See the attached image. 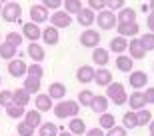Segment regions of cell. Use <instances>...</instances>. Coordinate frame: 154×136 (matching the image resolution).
Masks as SVG:
<instances>
[{"instance_id":"1","label":"cell","mask_w":154,"mask_h":136,"mask_svg":"<svg viewBox=\"0 0 154 136\" xmlns=\"http://www.w3.org/2000/svg\"><path fill=\"white\" fill-rule=\"evenodd\" d=\"M80 112V104L78 100H62L58 102L54 106V116L60 120H66V118H76Z\"/></svg>"},{"instance_id":"2","label":"cell","mask_w":154,"mask_h":136,"mask_svg":"<svg viewBox=\"0 0 154 136\" xmlns=\"http://www.w3.org/2000/svg\"><path fill=\"white\" fill-rule=\"evenodd\" d=\"M106 98H108L112 104L116 106H124L128 102V94H126V88L122 82H112V84L106 88Z\"/></svg>"},{"instance_id":"3","label":"cell","mask_w":154,"mask_h":136,"mask_svg":"<svg viewBox=\"0 0 154 136\" xmlns=\"http://www.w3.org/2000/svg\"><path fill=\"white\" fill-rule=\"evenodd\" d=\"M0 16H2V20H4V22H8V24H12V22H22V20H20V16H22V6L18 4V2H6Z\"/></svg>"},{"instance_id":"4","label":"cell","mask_w":154,"mask_h":136,"mask_svg":"<svg viewBox=\"0 0 154 136\" xmlns=\"http://www.w3.org/2000/svg\"><path fill=\"white\" fill-rule=\"evenodd\" d=\"M96 24L100 26V30H112L118 26V18H116L114 12L110 10H102L96 14Z\"/></svg>"},{"instance_id":"5","label":"cell","mask_w":154,"mask_h":136,"mask_svg":"<svg viewBox=\"0 0 154 136\" xmlns=\"http://www.w3.org/2000/svg\"><path fill=\"white\" fill-rule=\"evenodd\" d=\"M128 84L132 86V90H142L148 88V74L144 70H134L128 74Z\"/></svg>"},{"instance_id":"6","label":"cell","mask_w":154,"mask_h":136,"mask_svg":"<svg viewBox=\"0 0 154 136\" xmlns=\"http://www.w3.org/2000/svg\"><path fill=\"white\" fill-rule=\"evenodd\" d=\"M78 42L84 46V48H98V44H100V32L88 28V30H84V32L80 34Z\"/></svg>"},{"instance_id":"7","label":"cell","mask_w":154,"mask_h":136,"mask_svg":"<svg viewBox=\"0 0 154 136\" xmlns=\"http://www.w3.org/2000/svg\"><path fill=\"white\" fill-rule=\"evenodd\" d=\"M8 74L12 78H22V76H28V64L24 62V58H16L8 62Z\"/></svg>"},{"instance_id":"8","label":"cell","mask_w":154,"mask_h":136,"mask_svg":"<svg viewBox=\"0 0 154 136\" xmlns=\"http://www.w3.org/2000/svg\"><path fill=\"white\" fill-rule=\"evenodd\" d=\"M70 24H72V16H70L68 12L64 10H58L54 12V14H50V26H54V28H68Z\"/></svg>"},{"instance_id":"9","label":"cell","mask_w":154,"mask_h":136,"mask_svg":"<svg viewBox=\"0 0 154 136\" xmlns=\"http://www.w3.org/2000/svg\"><path fill=\"white\" fill-rule=\"evenodd\" d=\"M146 96H144V92L142 90H134L128 96V106H130V110L132 112H140V110H144L146 108Z\"/></svg>"},{"instance_id":"10","label":"cell","mask_w":154,"mask_h":136,"mask_svg":"<svg viewBox=\"0 0 154 136\" xmlns=\"http://www.w3.org/2000/svg\"><path fill=\"white\" fill-rule=\"evenodd\" d=\"M46 20H50V14H48V10H46L42 4H32L30 6V22L34 24H42L46 22Z\"/></svg>"},{"instance_id":"11","label":"cell","mask_w":154,"mask_h":136,"mask_svg":"<svg viewBox=\"0 0 154 136\" xmlns=\"http://www.w3.org/2000/svg\"><path fill=\"white\" fill-rule=\"evenodd\" d=\"M146 54H148V52L144 50V46H142V42H140V38L128 40V56H130L132 60H142Z\"/></svg>"},{"instance_id":"12","label":"cell","mask_w":154,"mask_h":136,"mask_svg":"<svg viewBox=\"0 0 154 136\" xmlns=\"http://www.w3.org/2000/svg\"><path fill=\"white\" fill-rule=\"evenodd\" d=\"M94 76H96V68L90 66V64H84L76 70V80L80 84H88V82H94Z\"/></svg>"},{"instance_id":"13","label":"cell","mask_w":154,"mask_h":136,"mask_svg":"<svg viewBox=\"0 0 154 136\" xmlns=\"http://www.w3.org/2000/svg\"><path fill=\"white\" fill-rule=\"evenodd\" d=\"M22 36L26 40H30V42H38V38H42V30L34 22H24L22 24Z\"/></svg>"},{"instance_id":"14","label":"cell","mask_w":154,"mask_h":136,"mask_svg":"<svg viewBox=\"0 0 154 136\" xmlns=\"http://www.w3.org/2000/svg\"><path fill=\"white\" fill-rule=\"evenodd\" d=\"M92 62L98 64V68H106V64L110 62V50L108 48H94L92 50Z\"/></svg>"},{"instance_id":"15","label":"cell","mask_w":154,"mask_h":136,"mask_svg":"<svg viewBox=\"0 0 154 136\" xmlns=\"http://www.w3.org/2000/svg\"><path fill=\"white\" fill-rule=\"evenodd\" d=\"M76 20H78L80 26H84V30H88L92 24L96 22V12H92L90 8L86 6V8H82V10H80V14L76 16Z\"/></svg>"},{"instance_id":"16","label":"cell","mask_w":154,"mask_h":136,"mask_svg":"<svg viewBox=\"0 0 154 136\" xmlns=\"http://www.w3.org/2000/svg\"><path fill=\"white\" fill-rule=\"evenodd\" d=\"M116 30H118V36H122V38H136V34L140 32V26H138V22H132V24H118L116 26Z\"/></svg>"},{"instance_id":"17","label":"cell","mask_w":154,"mask_h":136,"mask_svg":"<svg viewBox=\"0 0 154 136\" xmlns=\"http://www.w3.org/2000/svg\"><path fill=\"white\" fill-rule=\"evenodd\" d=\"M26 52H28V56L32 58V62H36V64H40L46 58V50L38 44V42H30L28 48H26Z\"/></svg>"},{"instance_id":"18","label":"cell","mask_w":154,"mask_h":136,"mask_svg":"<svg viewBox=\"0 0 154 136\" xmlns=\"http://www.w3.org/2000/svg\"><path fill=\"white\" fill-rule=\"evenodd\" d=\"M34 106H36V110L42 114V112L52 110V108H54V104H52V98L48 96V92H46V94H42V92H40L38 96L34 98Z\"/></svg>"},{"instance_id":"19","label":"cell","mask_w":154,"mask_h":136,"mask_svg":"<svg viewBox=\"0 0 154 136\" xmlns=\"http://www.w3.org/2000/svg\"><path fill=\"white\" fill-rule=\"evenodd\" d=\"M94 82H96L100 88H102V86H104V88H108V86L114 82V80H112V72H110L108 68H98L96 76H94Z\"/></svg>"},{"instance_id":"20","label":"cell","mask_w":154,"mask_h":136,"mask_svg":"<svg viewBox=\"0 0 154 136\" xmlns=\"http://www.w3.org/2000/svg\"><path fill=\"white\" fill-rule=\"evenodd\" d=\"M116 68H118L120 72H126V74H130L134 72V60H132L128 54H120V56H116Z\"/></svg>"},{"instance_id":"21","label":"cell","mask_w":154,"mask_h":136,"mask_svg":"<svg viewBox=\"0 0 154 136\" xmlns=\"http://www.w3.org/2000/svg\"><path fill=\"white\" fill-rule=\"evenodd\" d=\"M42 40H44V44H48V46H56L58 40H60L58 28H54V26H46V28L42 30Z\"/></svg>"},{"instance_id":"22","label":"cell","mask_w":154,"mask_h":136,"mask_svg":"<svg viewBox=\"0 0 154 136\" xmlns=\"http://www.w3.org/2000/svg\"><path fill=\"white\" fill-rule=\"evenodd\" d=\"M48 96L52 98V100H64V96H66V84H62V82H52L50 86H48Z\"/></svg>"},{"instance_id":"23","label":"cell","mask_w":154,"mask_h":136,"mask_svg":"<svg viewBox=\"0 0 154 136\" xmlns=\"http://www.w3.org/2000/svg\"><path fill=\"white\" fill-rule=\"evenodd\" d=\"M110 52H114L116 56H120V54H124L126 50H128V40L122 38V36H114V38L110 40Z\"/></svg>"},{"instance_id":"24","label":"cell","mask_w":154,"mask_h":136,"mask_svg":"<svg viewBox=\"0 0 154 136\" xmlns=\"http://www.w3.org/2000/svg\"><path fill=\"white\" fill-rule=\"evenodd\" d=\"M116 18H118V24H132V22H136V10L126 6L124 10H120L116 14Z\"/></svg>"},{"instance_id":"25","label":"cell","mask_w":154,"mask_h":136,"mask_svg":"<svg viewBox=\"0 0 154 136\" xmlns=\"http://www.w3.org/2000/svg\"><path fill=\"white\" fill-rule=\"evenodd\" d=\"M68 132H72V134L74 136H84L86 132V122L82 118H78V116H76V118H72L70 120V124H68Z\"/></svg>"},{"instance_id":"26","label":"cell","mask_w":154,"mask_h":136,"mask_svg":"<svg viewBox=\"0 0 154 136\" xmlns=\"http://www.w3.org/2000/svg\"><path fill=\"white\" fill-rule=\"evenodd\" d=\"M18 54H20V52H18V48H14V46H10V44H6V42H2V44H0V58H2V60L12 62V60H16Z\"/></svg>"},{"instance_id":"27","label":"cell","mask_w":154,"mask_h":136,"mask_svg":"<svg viewBox=\"0 0 154 136\" xmlns=\"http://www.w3.org/2000/svg\"><path fill=\"white\" fill-rule=\"evenodd\" d=\"M30 96H32V94H30V92H26L24 88H16V90H14V104H16V106L26 108L30 104V100H32Z\"/></svg>"},{"instance_id":"28","label":"cell","mask_w":154,"mask_h":136,"mask_svg":"<svg viewBox=\"0 0 154 136\" xmlns=\"http://www.w3.org/2000/svg\"><path fill=\"white\" fill-rule=\"evenodd\" d=\"M114 126H116V118L110 112H104V114L98 116V128H102V130L108 132V130H112Z\"/></svg>"},{"instance_id":"29","label":"cell","mask_w":154,"mask_h":136,"mask_svg":"<svg viewBox=\"0 0 154 136\" xmlns=\"http://www.w3.org/2000/svg\"><path fill=\"white\" fill-rule=\"evenodd\" d=\"M108 104H110V100L106 98V94H100V96H94V102H92V110L94 112H98V114H104L106 110H108Z\"/></svg>"},{"instance_id":"30","label":"cell","mask_w":154,"mask_h":136,"mask_svg":"<svg viewBox=\"0 0 154 136\" xmlns=\"http://www.w3.org/2000/svg\"><path fill=\"white\" fill-rule=\"evenodd\" d=\"M24 120H26L32 128H40V126L44 124V122H42V114H40L36 108H34V110H28V112H26V116H24Z\"/></svg>"},{"instance_id":"31","label":"cell","mask_w":154,"mask_h":136,"mask_svg":"<svg viewBox=\"0 0 154 136\" xmlns=\"http://www.w3.org/2000/svg\"><path fill=\"white\" fill-rule=\"evenodd\" d=\"M60 126H56L54 122H44V124L38 128V136H58L60 130H58Z\"/></svg>"},{"instance_id":"32","label":"cell","mask_w":154,"mask_h":136,"mask_svg":"<svg viewBox=\"0 0 154 136\" xmlns=\"http://www.w3.org/2000/svg\"><path fill=\"white\" fill-rule=\"evenodd\" d=\"M122 126H124L126 130H134V128H138V118H136V112H124V116H122Z\"/></svg>"},{"instance_id":"33","label":"cell","mask_w":154,"mask_h":136,"mask_svg":"<svg viewBox=\"0 0 154 136\" xmlns=\"http://www.w3.org/2000/svg\"><path fill=\"white\" fill-rule=\"evenodd\" d=\"M82 8H84V6H82L80 0H66V2H64V12H68L70 16H78Z\"/></svg>"},{"instance_id":"34","label":"cell","mask_w":154,"mask_h":136,"mask_svg":"<svg viewBox=\"0 0 154 136\" xmlns=\"http://www.w3.org/2000/svg\"><path fill=\"white\" fill-rule=\"evenodd\" d=\"M94 92L88 90V88H84V90L78 92V104L80 106H92V102H94Z\"/></svg>"},{"instance_id":"35","label":"cell","mask_w":154,"mask_h":136,"mask_svg":"<svg viewBox=\"0 0 154 136\" xmlns=\"http://www.w3.org/2000/svg\"><path fill=\"white\" fill-rule=\"evenodd\" d=\"M14 106V90H0V108Z\"/></svg>"},{"instance_id":"36","label":"cell","mask_w":154,"mask_h":136,"mask_svg":"<svg viewBox=\"0 0 154 136\" xmlns=\"http://www.w3.org/2000/svg\"><path fill=\"white\" fill-rule=\"evenodd\" d=\"M26 108H22V106H10V108H6V114H8V118H12V120H22V116H26Z\"/></svg>"},{"instance_id":"37","label":"cell","mask_w":154,"mask_h":136,"mask_svg":"<svg viewBox=\"0 0 154 136\" xmlns=\"http://www.w3.org/2000/svg\"><path fill=\"white\" fill-rule=\"evenodd\" d=\"M26 92H30V94H40V80L36 78H28L26 76V80H24V86H22Z\"/></svg>"},{"instance_id":"38","label":"cell","mask_w":154,"mask_h":136,"mask_svg":"<svg viewBox=\"0 0 154 136\" xmlns=\"http://www.w3.org/2000/svg\"><path fill=\"white\" fill-rule=\"evenodd\" d=\"M34 130H36V128H32V126H30L26 120H20V122L16 124L18 136H34Z\"/></svg>"},{"instance_id":"39","label":"cell","mask_w":154,"mask_h":136,"mask_svg":"<svg viewBox=\"0 0 154 136\" xmlns=\"http://www.w3.org/2000/svg\"><path fill=\"white\" fill-rule=\"evenodd\" d=\"M22 34L20 32H8L6 34V44H10V46H14V48H20V46H22Z\"/></svg>"},{"instance_id":"40","label":"cell","mask_w":154,"mask_h":136,"mask_svg":"<svg viewBox=\"0 0 154 136\" xmlns=\"http://www.w3.org/2000/svg\"><path fill=\"white\" fill-rule=\"evenodd\" d=\"M44 76V68L42 64H28V78H36V80H42Z\"/></svg>"},{"instance_id":"41","label":"cell","mask_w":154,"mask_h":136,"mask_svg":"<svg viewBox=\"0 0 154 136\" xmlns=\"http://www.w3.org/2000/svg\"><path fill=\"white\" fill-rule=\"evenodd\" d=\"M136 118H138V126H148L150 122H152V112L144 108V110L136 112Z\"/></svg>"},{"instance_id":"42","label":"cell","mask_w":154,"mask_h":136,"mask_svg":"<svg viewBox=\"0 0 154 136\" xmlns=\"http://www.w3.org/2000/svg\"><path fill=\"white\" fill-rule=\"evenodd\" d=\"M140 42H142V46H144V50H146V52L154 50V34L152 32L142 34V36H140Z\"/></svg>"},{"instance_id":"43","label":"cell","mask_w":154,"mask_h":136,"mask_svg":"<svg viewBox=\"0 0 154 136\" xmlns=\"http://www.w3.org/2000/svg\"><path fill=\"white\" fill-rule=\"evenodd\" d=\"M126 8V2L124 0H106V10H110V12H114L116 14V10H124Z\"/></svg>"},{"instance_id":"44","label":"cell","mask_w":154,"mask_h":136,"mask_svg":"<svg viewBox=\"0 0 154 136\" xmlns=\"http://www.w3.org/2000/svg\"><path fill=\"white\" fill-rule=\"evenodd\" d=\"M88 8H90L92 12H102V10H106V0H88Z\"/></svg>"},{"instance_id":"45","label":"cell","mask_w":154,"mask_h":136,"mask_svg":"<svg viewBox=\"0 0 154 136\" xmlns=\"http://www.w3.org/2000/svg\"><path fill=\"white\" fill-rule=\"evenodd\" d=\"M42 6H44L46 10L58 12V10H60V6H62V2H60V0H44V2H42Z\"/></svg>"},{"instance_id":"46","label":"cell","mask_w":154,"mask_h":136,"mask_svg":"<svg viewBox=\"0 0 154 136\" xmlns=\"http://www.w3.org/2000/svg\"><path fill=\"white\" fill-rule=\"evenodd\" d=\"M106 136H128V130H126L124 126H114L112 130L106 132Z\"/></svg>"},{"instance_id":"47","label":"cell","mask_w":154,"mask_h":136,"mask_svg":"<svg viewBox=\"0 0 154 136\" xmlns=\"http://www.w3.org/2000/svg\"><path fill=\"white\" fill-rule=\"evenodd\" d=\"M144 96H146V102L148 104H154V86H148L144 90Z\"/></svg>"},{"instance_id":"48","label":"cell","mask_w":154,"mask_h":136,"mask_svg":"<svg viewBox=\"0 0 154 136\" xmlns=\"http://www.w3.org/2000/svg\"><path fill=\"white\" fill-rule=\"evenodd\" d=\"M86 136H106V132L102 128H90V130L86 132Z\"/></svg>"},{"instance_id":"49","label":"cell","mask_w":154,"mask_h":136,"mask_svg":"<svg viewBox=\"0 0 154 136\" xmlns=\"http://www.w3.org/2000/svg\"><path fill=\"white\" fill-rule=\"evenodd\" d=\"M146 26H148V30L154 34V12H150V16L146 18Z\"/></svg>"},{"instance_id":"50","label":"cell","mask_w":154,"mask_h":136,"mask_svg":"<svg viewBox=\"0 0 154 136\" xmlns=\"http://www.w3.org/2000/svg\"><path fill=\"white\" fill-rule=\"evenodd\" d=\"M58 136H74V134H72V132H68V130H60V134H58Z\"/></svg>"},{"instance_id":"51","label":"cell","mask_w":154,"mask_h":136,"mask_svg":"<svg viewBox=\"0 0 154 136\" xmlns=\"http://www.w3.org/2000/svg\"><path fill=\"white\" fill-rule=\"evenodd\" d=\"M140 8H142L144 12H148V10H150V4H142V6H140Z\"/></svg>"},{"instance_id":"52","label":"cell","mask_w":154,"mask_h":136,"mask_svg":"<svg viewBox=\"0 0 154 136\" xmlns=\"http://www.w3.org/2000/svg\"><path fill=\"white\" fill-rule=\"evenodd\" d=\"M148 126H150V134H152V132H154V120H152V122H150Z\"/></svg>"},{"instance_id":"53","label":"cell","mask_w":154,"mask_h":136,"mask_svg":"<svg viewBox=\"0 0 154 136\" xmlns=\"http://www.w3.org/2000/svg\"><path fill=\"white\" fill-rule=\"evenodd\" d=\"M150 12H154V0L150 2Z\"/></svg>"},{"instance_id":"54","label":"cell","mask_w":154,"mask_h":136,"mask_svg":"<svg viewBox=\"0 0 154 136\" xmlns=\"http://www.w3.org/2000/svg\"><path fill=\"white\" fill-rule=\"evenodd\" d=\"M2 8H4V2L0 0V14H2Z\"/></svg>"},{"instance_id":"55","label":"cell","mask_w":154,"mask_h":136,"mask_svg":"<svg viewBox=\"0 0 154 136\" xmlns=\"http://www.w3.org/2000/svg\"><path fill=\"white\" fill-rule=\"evenodd\" d=\"M0 44H2V36H0Z\"/></svg>"},{"instance_id":"56","label":"cell","mask_w":154,"mask_h":136,"mask_svg":"<svg viewBox=\"0 0 154 136\" xmlns=\"http://www.w3.org/2000/svg\"><path fill=\"white\" fill-rule=\"evenodd\" d=\"M0 84H2V78H0Z\"/></svg>"},{"instance_id":"57","label":"cell","mask_w":154,"mask_h":136,"mask_svg":"<svg viewBox=\"0 0 154 136\" xmlns=\"http://www.w3.org/2000/svg\"><path fill=\"white\" fill-rule=\"evenodd\" d=\"M150 136H154V132H152V134H150Z\"/></svg>"},{"instance_id":"58","label":"cell","mask_w":154,"mask_h":136,"mask_svg":"<svg viewBox=\"0 0 154 136\" xmlns=\"http://www.w3.org/2000/svg\"><path fill=\"white\" fill-rule=\"evenodd\" d=\"M152 68H154V66H152Z\"/></svg>"}]
</instances>
